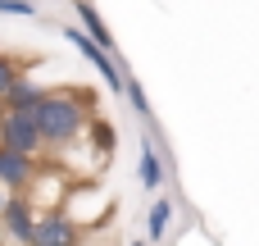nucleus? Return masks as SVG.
Here are the masks:
<instances>
[{
	"instance_id": "obj_1",
	"label": "nucleus",
	"mask_w": 259,
	"mask_h": 246,
	"mask_svg": "<svg viewBox=\"0 0 259 246\" xmlns=\"http://www.w3.org/2000/svg\"><path fill=\"white\" fill-rule=\"evenodd\" d=\"M32 119L46 137V151H64L73 146L87 123L96 119L91 114V91H73V87H59V91H46L36 105H32Z\"/></svg>"
},
{
	"instance_id": "obj_2",
	"label": "nucleus",
	"mask_w": 259,
	"mask_h": 246,
	"mask_svg": "<svg viewBox=\"0 0 259 246\" xmlns=\"http://www.w3.org/2000/svg\"><path fill=\"white\" fill-rule=\"evenodd\" d=\"M77 228H87V224H105L109 219V210H114V201H109V192L100 187V183H91V178H73L68 183V192H64V205H59Z\"/></svg>"
},
{
	"instance_id": "obj_3",
	"label": "nucleus",
	"mask_w": 259,
	"mask_h": 246,
	"mask_svg": "<svg viewBox=\"0 0 259 246\" xmlns=\"http://www.w3.org/2000/svg\"><path fill=\"white\" fill-rule=\"evenodd\" d=\"M0 142L5 146H14V151H27V155H46V137H41V128H36V119H32V110H5L0 114Z\"/></svg>"
},
{
	"instance_id": "obj_4",
	"label": "nucleus",
	"mask_w": 259,
	"mask_h": 246,
	"mask_svg": "<svg viewBox=\"0 0 259 246\" xmlns=\"http://www.w3.org/2000/svg\"><path fill=\"white\" fill-rule=\"evenodd\" d=\"M0 233H5L9 242L32 246V237H36V205H32L23 192H9V201L0 205Z\"/></svg>"
},
{
	"instance_id": "obj_5",
	"label": "nucleus",
	"mask_w": 259,
	"mask_h": 246,
	"mask_svg": "<svg viewBox=\"0 0 259 246\" xmlns=\"http://www.w3.org/2000/svg\"><path fill=\"white\" fill-rule=\"evenodd\" d=\"M41 164H36V155H27V151H14V146H5L0 142V187L5 192H27V183H32V173H36Z\"/></svg>"
},
{
	"instance_id": "obj_6",
	"label": "nucleus",
	"mask_w": 259,
	"mask_h": 246,
	"mask_svg": "<svg viewBox=\"0 0 259 246\" xmlns=\"http://www.w3.org/2000/svg\"><path fill=\"white\" fill-rule=\"evenodd\" d=\"M77 237H82V228L64 210H36V237H32V246H68Z\"/></svg>"
},
{
	"instance_id": "obj_7",
	"label": "nucleus",
	"mask_w": 259,
	"mask_h": 246,
	"mask_svg": "<svg viewBox=\"0 0 259 246\" xmlns=\"http://www.w3.org/2000/svg\"><path fill=\"white\" fill-rule=\"evenodd\" d=\"M137 178H141L146 192H159V187L168 183V169H164V160H159V151H155V137H141V151H137Z\"/></svg>"
},
{
	"instance_id": "obj_8",
	"label": "nucleus",
	"mask_w": 259,
	"mask_h": 246,
	"mask_svg": "<svg viewBox=\"0 0 259 246\" xmlns=\"http://www.w3.org/2000/svg\"><path fill=\"white\" fill-rule=\"evenodd\" d=\"M73 14H77V23H82V27H87L105 50H114V32H109V23L100 18V9H96L91 0H73Z\"/></svg>"
},
{
	"instance_id": "obj_9",
	"label": "nucleus",
	"mask_w": 259,
	"mask_h": 246,
	"mask_svg": "<svg viewBox=\"0 0 259 246\" xmlns=\"http://www.w3.org/2000/svg\"><path fill=\"white\" fill-rule=\"evenodd\" d=\"M168 224H173V201L168 196H155V205L146 210V242H164L168 237Z\"/></svg>"
},
{
	"instance_id": "obj_10",
	"label": "nucleus",
	"mask_w": 259,
	"mask_h": 246,
	"mask_svg": "<svg viewBox=\"0 0 259 246\" xmlns=\"http://www.w3.org/2000/svg\"><path fill=\"white\" fill-rule=\"evenodd\" d=\"M41 96H46V87H41V82H32V78H18V82L5 91V110H32Z\"/></svg>"
},
{
	"instance_id": "obj_11",
	"label": "nucleus",
	"mask_w": 259,
	"mask_h": 246,
	"mask_svg": "<svg viewBox=\"0 0 259 246\" xmlns=\"http://www.w3.org/2000/svg\"><path fill=\"white\" fill-rule=\"evenodd\" d=\"M123 96H127V105L137 110V119H141V123L150 128V100H146V87H141V82H137L132 73L123 78Z\"/></svg>"
},
{
	"instance_id": "obj_12",
	"label": "nucleus",
	"mask_w": 259,
	"mask_h": 246,
	"mask_svg": "<svg viewBox=\"0 0 259 246\" xmlns=\"http://www.w3.org/2000/svg\"><path fill=\"white\" fill-rule=\"evenodd\" d=\"M87 132H91L96 155H100V160H109V155H114V128H109L105 119H91V123H87Z\"/></svg>"
},
{
	"instance_id": "obj_13",
	"label": "nucleus",
	"mask_w": 259,
	"mask_h": 246,
	"mask_svg": "<svg viewBox=\"0 0 259 246\" xmlns=\"http://www.w3.org/2000/svg\"><path fill=\"white\" fill-rule=\"evenodd\" d=\"M18 78H23V64H18V59H9V55L0 50V100H5V91H9Z\"/></svg>"
},
{
	"instance_id": "obj_14",
	"label": "nucleus",
	"mask_w": 259,
	"mask_h": 246,
	"mask_svg": "<svg viewBox=\"0 0 259 246\" xmlns=\"http://www.w3.org/2000/svg\"><path fill=\"white\" fill-rule=\"evenodd\" d=\"M0 14H14V18H36L41 9L32 0H0Z\"/></svg>"
}]
</instances>
